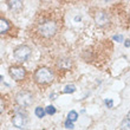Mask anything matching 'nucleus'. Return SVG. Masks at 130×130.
<instances>
[{
  "instance_id": "1",
  "label": "nucleus",
  "mask_w": 130,
  "mask_h": 130,
  "mask_svg": "<svg viewBox=\"0 0 130 130\" xmlns=\"http://www.w3.org/2000/svg\"><path fill=\"white\" fill-rule=\"evenodd\" d=\"M59 30V23L55 19H50L46 18L44 20H41L40 23L37 24V33L39 37L41 38H51L53 37Z\"/></svg>"
},
{
  "instance_id": "2",
  "label": "nucleus",
  "mask_w": 130,
  "mask_h": 130,
  "mask_svg": "<svg viewBox=\"0 0 130 130\" xmlns=\"http://www.w3.org/2000/svg\"><path fill=\"white\" fill-rule=\"evenodd\" d=\"M34 80L39 85H47L53 80V73L48 68H39L34 72Z\"/></svg>"
},
{
  "instance_id": "3",
  "label": "nucleus",
  "mask_w": 130,
  "mask_h": 130,
  "mask_svg": "<svg viewBox=\"0 0 130 130\" xmlns=\"http://www.w3.org/2000/svg\"><path fill=\"white\" fill-rule=\"evenodd\" d=\"M15 102L19 106L27 108V106L32 105V103H33V95L30 91H26V90L19 91L15 96Z\"/></svg>"
},
{
  "instance_id": "4",
  "label": "nucleus",
  "mask_w": 130,
  "mask_h": 130,
  "mask_svg": "<svg viewBox=\"0 0 130 130\" xmlns=\"http://www.w3.org/2000/svg\"><path fill=\"white\" fill-rule=\"evenodd\" d=\"M31 47H28L27 45H21V46H19V47L14 50V57L19 62H25L31 56Z\"/></svg>"
},
{
  "instance_id": "5",
  "label": "nucleus",
  "mask_w": 130,
  "mask_h": 130,
  "mask_svg": "<svg viewBox=\"0 0 130 130\" xmlns=\"http://www.w3.org/2000/svg\"><path fill=\"white\" fill-rule=\"evenodd\" d=\"M12 123L17 128H25L27 124V113L23 111H17L12 118Z\"/></svg>"
},
{
  "instance_id": "6",
  "label": "nucleus",
  "mask_w": 130,
  "mask_h": 130,
  "mask_svg": "<svg viewBox=\"0 0 130 130\" xmlns=\"http://www.w3.org/2000/svg\"><path fill=\"white\" fill-rule=\"evenodd\" d=\"M10 75L11 77L15 80H23L26 76V70L23 66H11L10 68Z\"/></svg>"
},
{
  "instance_id": "7",
  "label": "nucleus",
  "mask_w": 130,
  "mask_h": 130,
  "mask_svg": "<svg viewBox=\"0 0 130 130\" xmlns=\"http://www.w3.org/2000/svg\"><path fill=\"white\" fill-rule=\"evenodd\" d=\"M93 18H95V21H96V24L98 25V26H105V25L109 24V15H108V13L104 12V11H98V12H96L95 15H93Z\"/></svg>"
},
{
  "instance_id": "8",
  "label": "nucleus",
  "mask_w": 130,
  "mask_h": 130,
  "mask_svg": "<svg viewBox=\"0 0 130 130\" xmlns=\"http://www.w3.org/2000/svg\"><path fill=\"white\" fill-rule=\"evenodd\" d=\"M10 27H11V25L8 23V20L4 19V18H0V34L6 33L10 30Z\"/></svg>"
},
{
  "instance_id": "9",
  "label": "nucleus",
  "mask_w": 130,
  "mask_h": 130,
  "mask_svg": "<svg viewBox=\"0 0 130 130\" xmlns=\"http://www.w3.org/2000/svg\"><path fill=\"white\" fill-rule=\"evenodd\" d=\"M58 66L60 69H63V70H68L71 66V60L70 59H62V60L58 62Z\"/></svg>"
},
{
  "instance_id": "10",
  "label": "nucleus",
  "mask_w": 130,
  "mask_h": 130,
  "mask_svg": "<svg viewBox=\"0 0 130 130\" xmlns=\"http://www.w3.org/2000/svg\"><path fill=\"white\" fill-rule=\"evenodd\" d=\"M76 91V86L73 85V84H69V85H66L64 88V90H63V92L64 93H72Z\"/></svg>"
},
{
  "instance_id": "11",
  "label": "nucleus",
  "mask_w": 130,
  "mask_h": 130,
  "mask_svg": "<svg viewBox=\"0 0 130 130\" xmlns=\"http://www.w3.org/2000/svg\"><path fill=\"white\" fill-rule=\"evenodd\" d=\"M77 117H78V113L76 111H73V110L68 113V121H70V122H75L77 120Z\"/></svg>"
},
{
  "instance_id": "12",
  "label": "nucleus",
  "mask_w": 130,
  "mask_h": 130,
  "mask_svg": "<svg viewBox=\"0 0 130 130\" xmlns=\"http://www.w3.org/2000/svg\"><path fill=\"white\" fill-rule=\"evenodd\" d=\"M129 125H130V122H129V116L127 118H124L122 124H121V130H129Z\"/></svg>"
},
{
  "instance_id": "13",
  "label": "nucleus",
  "mask_w": 130,
  "mask_h": 130,
  "mask_svg": "<svg viewBox=\"0 0 130 130\" xmlns=\"http://www.w3.org/2000/svg\"><path fill=\"white\" fill-rule=\"evenodd\" d=\"M36 115H37V117H39V118H41V117H44L45 116V111L44 109L41 108V106H38V108H36Z\"/></svg>"
},
{
  "instance_id": "14",
  "label": "nucleus",
  "mask_w": 130,
  "mask_h": 130,
  "mask_svg": "<svg viewBox=\"0 0 130 130\" xmlns=\"http://www.w3.org/2000/svg\"><path fill=\"white\" fill-rule=\"evenodd\" d=\"M44 111H45V113H47V115H55L56 113V109H55V106L53 105L46 106V109H45Z\"/></svg>"
},
{
  "instance_id": "15",
  "label": "nucleus",
  "mask_w": 130,
  "mask_h": 130,
  "mask_svg": "<svg viewBox=\"0 0 130 130\" xmlns=\"http://www.w3.org/2000/svg\"><path fill=\"white\" fill-rule=\"evenodd\" d=\"M4 110H5V102H4L3 98H0V113L3 112Z\"/></svg>"
},
{
  "instance_id": "16",
  "label": "nucleus",
  "mask_w": 130,
  "mask_h": 130,
  "mask_svg": "<svg viewBox=\"0 0 130 130\" xmlns=\"http://www.w3.org/2000/svg\"><path fill=\"white\" fill-rule=\"evenodd\" d=\"M105 104L108 105V108H112V106H113L112 99H106V101H105Z\"/></svg>"
},
{
  "instance_id": "17",
  "label": "nucleus",
  "mask_w": 130,
  "mask_h": 130,
  "mask_svg": "<svg viewBox=\"0 0 130 130\" xmlns=\"http://www.w3.org/2000/svg\"><path fill=\"white\" fill-rule=\"evenodd\" d=\"M65 127L69 128V129H72V128H73V124H72V122H70V121H66V122H65Z\"/></svg>"
},
{
  "instance_id": "18",
  "label": "nucleus",
  "mask_w": 130,
  "mask_h": 130,
  "mask_svg": "<svg viewBox=\"0 0 130 130\" xmlns=\"http://www.w3.org/2000/svg\"><path fill=\"white\" fill-rule=\"evenodd\" d=\"M113 39H115V40H122V39H123V37H122V36H115V37H113Z\"/></svg>"
},
{
  "instance_id": "19",
  "label": "nucleus",
  "mask_w": 130,
  "mask_h": 130,
  "mask_svg": "<svg viewBox=\"0 0 130 130\" xmlns=\"http://www.w3.org/2000/svg\"><path fill=\"white\" fill-rule=\"evenodd\" d=\"M124 44H125V46H127V47H129V40H127Z\"/></svg>"
},
{
  "instance_id": "20",
  "label": "nucleus",
  "mask_w": 130,
  "mask_h": 130,
  "mask_svg": "<svg viewBox=\"0 0 130 130\" xmlns=\"http://www.w3.org/2000/svg\"><path fill=\"white\" fill-rule=\"evenodd\" d=\"M1 79H3V77H1V76H0V80H1Z\"/></svg>"
}]
</instances>
